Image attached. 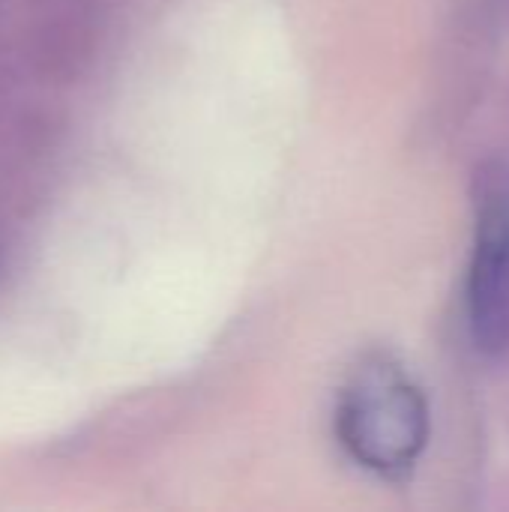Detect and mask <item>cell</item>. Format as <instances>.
<instances>
[{"label":"cell","instance_id":"cell-1","mask_svg":"<svg viewBox=\"0 0 509 512\" xmlns=\"http://www.w3.org/2000/svg\"><path fill=\"white\" fill-rule=\"evenodd\" d=\"M432 411L423 387L387 354L366 357L342 390L336 438L366 471L405 480L423 459Z\"/></svg>","mask_w":509,"mask_h":512},{"label":"cell","instance_id":"cell-2","mask_svg":"<svg viewBox=\"0 0 509 512\" xmlns=\"http://www.w3.org/2000/svg\"><path fill=\"white\" fill-rule=\"evenodd\" d=\"M465 315L477 351H509V165L489 162L474 186V237Z\"/></svg>","mask_w":509,"mask_h":512},{"label":"cell","instance_id":"cell-3","mask_svg":"<svg viewBox=\"0 0 509 512\" xmlns=\"http://www.w3.org/2000/svg\"><path fill=\"white\" fill-rule=\"evenodd\" d=\"M114 0H33V60L45 75H78L105 33Z\"/></svg>","mask_w":509,"mask_h":512},{"label":"cell","instance_id":"cell-4","mask_svg":"<svg viewBox=\"0 0 509 512\" xmlns=\"http://www.w3.org/2000/svg\"><path fill=\"white\" fill-rule=\"evenodd\" d=\"M177 420H180L177 396L144 393V396L126 399L114 411L102 414L93 423L87 444L99 459L126 462V459L144 453L162 435H168V429H174Z\"/></svg>","mask_w":509,"mask_h":512}]
</instances>
